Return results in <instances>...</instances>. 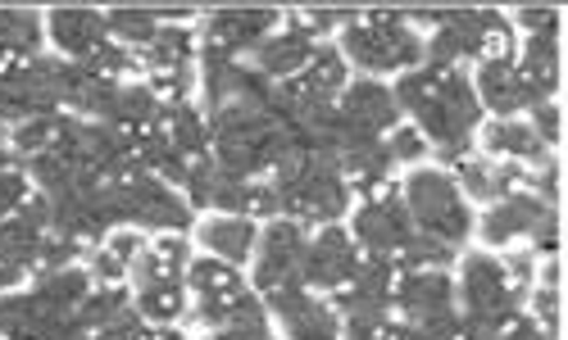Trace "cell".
I'll list each match as a JSON object with an SVG mask.
<instances>
[{"instance_id":"37","label":"cell","mask_w":568,"mask_h":340,"mask_svg":"<svg viewBox=\"0 0 568 340\" xmlns=\"http://www.w3.org/2000/svg\"><path fill=\"white\" fill-rule=\"evenodd\" d=\"M392 159H418L423 155V132H409V127H400L396 136H392Z\"/></svg>"},{"instance_id":"31","label":"cell","mask_w":568,"mask_h":340,"mask_svg":"<svg viewBox=\"0 0 568 340\" xmlns=\"http://www.w3.org/2000/svg\"><path fill=\"white\" fill-rule=\"evenodd\" d=\"M141 318H155V322H169L182 313V281H151V286H141Z\"/></svg>"},{"instance_id":"8","label":"cell","mask_w":568,"mask_h":340,"mask_svg":"<svg viewBox=\"0 0 568 340\" xmlns=\"http://www.w3.org/2000/svg\"><path fill=\"white\" fill-rule=\"evenodd\" d=\"M355 236L359 246L373 250V259H396L405 250V240L414 236V223H409V209L400 196H377L368 200L359 214H355Z\"/></svg>"},{"instance_id":"11","label":"cell","mask_w":568,"mask_h":340,"mask_svg":"<svg viewBox=\"0 0 568 340\" xmlns=\"http://www.w3.org/2000/svg\"><path fill=\"white\" fill-rule=\"evenodd\" d=\"M359 272V255L351 246L346 231H323L318 240H310L305 246V264H301V281L305 286H327V290H342L351 286Z\"/></svg>"},{"instance_id":"23","label":"cell","mask_w":568,"mask_h":340,"mask_svg":"<svg viewBox=\"0 0 568 340\" xmlns=\"http://www.w3.org/2000/svg\"><path fill=\"white\" fill-rule=\"evenodd\" d=\"M205 246L219 255V259H227V264H242L251 250H255V227H251V218H214V223H205Z\"/></svg>"},{"instance_id":"43","label":"cell","mask_w":568,"mask_h":340,"mask_svg":"<svg viewBox=\"0 0 568 340\" xmlns=\"http://www.w3.org/2000/svg\"><path fill=\"white\" fill-rule=\"evenodd\" d=\"M141 340H182V336H178V331H146Z\"/></svg>"},{"instance_id":"30","label":"cell","mask_w":568,"mask_h":340,"mask_svg":"<svg viewBox=\"0 0 568 340\" xmlns=\"http://www.w3.org/2000/svg\"><path fill=\"white\" fill-rule=\"evenodd\" d=\"M214 340H273V336H268V322H264V305L246 296L242 309H236V313L214 331Z\"/></svg>"},{"instance_id":"20","label":"cell","mask_w":568,"mask_h":340,"mask_svg":"<svg viewBox=\"0 0 568 340\" xmlns=\"http://www.w3.org/2000/svg\"><path fill=\"white\" fill-rule=\"evenodd\" d=\"M546 218V209H541V200L537 196H524V190H509V196H500V205L487 214V223H483V231H487V240H509V236H518V231H537V223Z\"/></svg>"},{"instance_id":"42","label":"cell","mask_w":568,"mask_h":340,"mask_svg":"<svg viewBox=\"0 0 568 340\" xmlns=\"http://www.w3.org/2000/svg\"><path fill=\"white\" fill-rule=\"evenodd\" d=\"M19 277H23L19 268H6V264H0V290H10V286H14Z\"/></svg>"},{"instance_id":"36","label":"cell","mask_w":568,"mask_h":340,"mask_svg":"<svg viewBox=\"0 0 568 340\" xmlns=\"http://www.w3.org/2000/svg\"><path fill=\"white\" fill-rule=\"evenodd\" d=\"M23 200H28V182H23V173L0 168V218H6V214H19Z\"/></svg>"},{"instance_id":"38","label":"cell","mask_w":568,"mask_h":340,"mask_svg":"<svg viewBox=\"0 0 568 340\" xmlns=\"http://www.w3.org/2000/svg\"><path fill=\"white\" fill-rule=\"evenodd\" d=\"M518 19H524V28H528L532 37L559 32V19H555V10H546V6H537V10H518Z\"/></svg>"},{"instance_id":"10","label":"cell","mask_w":568,"mask_h":340,"mask_svg":"<svg viewBox=\"0 0 568 340\" xmlns=\"http://www.w3.org/2000/svg\"><path fill=\"white\" fill-rule=\"evenodd\" d=\"M186 281H192L196 300H201V309H196L201 322H210V327H223L236 309H242V300H246L242 277H236L227 264H219V259L192 264V268H186Z\"/></svg>"},{"instance_id":"1","label":"cell","mask_w":568,"mask_h":340,"mask_svg":"<svg viewBox=\"0 0 568 340\" xmlns=\"http://www.w3.org/2000/svg\"><path fill=\"white\" fill-rule=\"evenodd\" d=\"M396 105H405L450 159L468 151V132H473V123H478V95H473V86L455 69L409 73L400 82Z\"/></svg>"},{"instance_id":"28","label":"cell","mask_w":568,"mask_h":340,"mask_svg":"<svg viewBox=\"0 0 568 340\" xmlns=\"http://www.w3.org/2000/svg\"><path fill=\"white\" fill-rule=\"evenodd\" d=\"M487 145H491V155H509V159H537L541 155V136L532 132V123H491Z\"/></svg>"},{"instance_id":"4","label":"cell","mask_w":568,"mask_h":340,"mask_svg":"<svg viewBox=\"0 0 568 340\" xmlns=\"http://www.w3.org/2000/svg\"><path fill=\"white\" fill-rule=\"evenodd\" d=\"M60 78L64 64L55 60H10L0 64V119L10 123H28V119H51L60 95Z\"/></svg>"},{"instance_id":"35","label":"cell","mask_w":568,"mask_h":340,"mask_svg":"<svg viewBox=\"0 0 568 340\" xmlns=\"http://www.w3.org/2000/svg\"><path fill=\"white\" fill-rule=\"evenodd\" d=\"M73 259H78V240H73V236H60V231H55V236L45 231V240H41V259H37V264H41V272H51V268H69Z\"/></svg>"},{"instance_id":"29","label":"cell","mask_w":568,"mask_h":340,"mask_svg":"<svg viewBox=\"0 0 568 340\" xmlns=\"http://www.w3.org/2000/svg\"><path fill=\"white\" fill-rule=\"evenodd\" d=\"M128 309H132V305H128L123 290H119V286H105V290H97V296L87 290V300L78 305V318H82L87 331H105V327H114Z\"/></svg>"},{"instance_id":"6","label":"cell","mask_w":568,"mask_h":340,"mask_svg":"<svg viewBox=\"0 0 568 340\" xmlns=\"http://www.w3.org/2000/svg\"><path fill=\"white\" fill-rule=\"evenodd\" d=\"M105 186H110V200H114V218L119 223L155 227V231H164V227L178 231V227L192 223V209H186L178 196H169V186L160 177L141 173V168H132L123 177H110Z\"/></svg>"},{"instance_id":"3","label":"cell","mask_w":568,"mask_h":340,"mask_svg":"<svg viewBox=\"0 0 568 340\" xmlns=\"http://www.w3.org/2000/svg\"><path fill=\"white\" fill-rule=\"evenodd\" d=\"M405 209H409V223L418 231H428L437 236L442 246H459V240L468 236V209L459 200V186L446 177V173H433V168H423L405 182Z\"/></svg>"},{"instance_id":"14","label":"cell","mask_w":568,"mask_h":340,"mask_svg":"<svg viewBox=\"0 0 568 340\" xmlns=\"http://www.w3.org/2000/svg\"><path fill=\"white\" fill-rule=\"evenodd\" d=\"M337 114L351 127L368 132V136H383L396 123V95L387 86H377V82H351L346 95H342V105H337Z\"/></svg>"},{"instance_id":"15","label":"cell","mask_w":568,"mask_h":340,"mask_svg":"<svg viewBox=\"0 0 568 340\" xmlns=\"http://www.w3.org/2000/svg\"><path fill=\"white\" fill-rule=\"evenodd\" d=\"M277 14L273 10H219L210 19V51L232 55V51H251L273 32Z\"/></svg>"},{"instance_id":"33","label":"cell","mask_w":568,"mask_h":340,"mask_svg":"<svg viewBox=\"0 0 568 340\" xmlns=\"http://www.w3.org/2000/svg\"><path fill=\"white\" fill-rule=\"evenodd\" d=\"M409 272H418V268H446L450 264V246H442L437 236H428V231H418L414 227V236L405 240V250L396 255Z\"/></svg>"},{"instance_id":"12","label":"cell","mask_w":568,"mask_h":340,"mask_svg":"<svg viewBox=\"0 0 568 340\" xmlns=\"http://www.w3.org/2000/svg\"><path fill=\"white\" fill-rule=\"evenodd\" d=\"M268 305H273V313H277L282 322H287V336H292V340H337V336H342V331H337V313L327 309V305H318V300H310L301 286L273 290Z\"/></svg>"},{"instance_id":"25","label":"cell","mask_w":568,"mask_h":340,"mask_svg":"<svg viewBox=\"0 0 568 340\" xmlns=\"http://www.w3.org/2000/svg\"><path fill=\"white\" fill-rule=\"evenodd\" d=\"M32 296L45 300L51 309H60V313H78V305L87 300V277L78 268H51V272L37 277Z\"/></svg>"},{"instance_id":"32","label":"cell","mask_w":568,"mask_h":340,"mask_svg":"<svg viewBox=\"0 0 568 340\" xmlns=\"http://www.w3.org/2000/svg\"><path fill=\"white\" fill-rule=\"evenodd\" d=\"M105 28L128 45H151V37L160 32V14L155 10H114L105 19Z\"/></svg>"},{"instance_id":"16","label":"cell","mask_w":568,"mask_h":340,"mask_svg":"<svg viewBox=\"0 0 568 340\" xmlns=\"http://www.w3.org/2000/svg\"><path fill=\"white\" fill-rule=\"evenodd\" d=\"M478 86H483V101L496 110V114H514V110H528V105H541V95L532 91V82L518 73V64L505 55V60H487L483 73H478Z\"/></svg>"},{"instance_id":"26","label":"cell","mask_w":568,"mask_h":340,"mask_svg":"<svg viewBox=\"0 0 568 340\" xmlns=\"http://www.w3.org/2000/svg\"><path fill=\"white\" fill-rule=\"evenodd\" d=\"M146 60L155 64V73H182L192 64V32L186 28H160L146 45Z\"/></svg>"},{"instance_id":"13","label":"cell","mask_w":568,"mask_h":340,"mask_svg":"<svg viewBox=\"0 0 568 340\" xmlns=\"http://www.w3.org/2000/svg\"><path fill=\"white\" fill-rule=\"evenodd\" d=\"M396 300H400V309L409 313V322H428V318L455 313V286H450V277L437 272V268H418V272H405V277H400Z\"/></svg>"},{"instance_id":"18","label":"cell","mask_w":568,"mask_h":340,"mask_svg":"<svg viewBox=\"0 0 568 340\" xmlns=\"http://www.w3.org/2000/svg\"><path fill=\"white\" fill-rule=\"evenodd\" d=\"M310 60H314V37L301 23L287 28V32H277V37H264L260 51H255V64H260L264 78H292Z\"/></svg>"},{"instance_id":"5","label":"cell","mask_w":568,"mask_h":340,"mask_svg":"<svg viewBox=\"0 0 568 340\" xmlns=\"http://www.w3.org/2000/svg\"><path fill=\"white\" fill-rule=\"evenodd\" d=\"M346 51L359 69L387 73V69H405L423 55V41L409 32L400 10H377L368 19H355L346 28Z\"/></svg>"},{"instance_id":"21","label":"cell","mask_w":568,"mask_h":340,"mask_svg":"<svg viewBox=\"0 0 568 340\" xmlns=\"http://www.w3.org/2000/svg\"><path fill=\"white\" fill-rule=\"evenodd\" d=\"M41 240L45 231L37 223H28L23 214H10V218H0V264L6 268H32L41 259Z\"/></svg>"},{"instance_id":"9","label":"cell","mask_w":568,"mask_h":340,"mask_svg":"<svg viewBox=\"0 0 568 340\" xmlns=\"http://www.w3.org/2000/svg\"><path fill=\"white\" fill-rule=\"evenodd\" d=\"M305 231L301 223H273L264 231V250H260V286L268 290H287V286H301V264H305Z\"/></svg>"},{"instance_id":"22","label":"cell","mask_w":568,"mask_h":340,"mask_svg":"<svg viewBox=\"0 0 568 340\" xmlns=\"http://www.w3.org/2000/svg\"><path fill=\"white\" fill-rule=\"evenodd\" d=\"M41 23L32 10H0V64L6 60H37Z\"/></svg>"},{"instance_id":"2","label":"cell","mask_w":568,"mask_h":340,"mask_svg":"<svg viewBox=\"0 0 568 340\" xmlns=\"http://www.w3.org/2000/svg\"><path fill=\"white\" fill-rule=\"evenodd\" d=\"M277 190V209L296 214L301 223H333L346 209V177L337 168V159H323V155H292L277 164L273 177Z\"/></svg>"},{"instance_id":"27","label":"cell","mask_w":568,"mask_h":340,"mask_svg":"<svg viewBox=\"0 0 568 340\" xmlns=\"http://www.w3.org/2000/svg\"><path fill=\"white\" fill-rule=\"evenodd\" d=\"M518 177H524V173H518L514 164H500V168L496 164H478V159L464 164V186H468V196H478V200L509 196Z\"/></svg>"},{"instance_id":"40","label":"cell","mask_w":568,"mask_h":340,"mask_svg":"<svg viewBox=\"0 0 568 340\" xmlns=\"http://www.w3.org/2000/svg\"><path fill=\"white\" fill-rule=\"evenodd\" d=\"M541 141H555L559 136V114H555V105H537V127H532Z\"/></svg>"},{"instance_id":"19","label":"cell","mask_w":568,"mask_h":340,"mask_svg":"<svg viewBox=\"0 0 568 340\" xmlns=\"http://www.w3.org/2000/svg\"><path fill=\"white\" fill-rule=\"evenodd\" d=\"M51 32L60 41V51L78 55V64L97 55L105 45V37H110V28H105V19L97 10H55L51 14Z\"/></svg>"},{"instance_id":"17","label":"cell","mask_w":568,"mask_h":340,"mask_svg":"<svg viewBox=\"0 0 568 340\" xmlns=\"http://www.w3.org/2000/svg\"><path fill=\"white\" fill-rule=\"evenodd\" d=\"M346 86V64L337 51H314V60L301 69L292 86H282L296 105H333V95Z\"/></svg>"},{"instance_id":"34","label":"cell","mask_w":568,"mask_h":340,"mask_svg":"<svg viewBox=\"0 0 568 340\" xmlns=\"http://www.w3.org/2000/svg\"><path fill=\"white\" fill-rule=\"evenodd\" d=\"M55 136H60V114H51V119H28V123H19L14 145H19L23 155H41V151H51V145H55Z\"/></svg>"},{"instance_id":"41","label":"cell","mask_w":568,"mask_h":340,"mask_svg":"<svg viewBox=\"0 0 568 340\" xmlns=\"http://www.w3.org/2000/svg\"><path fill=\"white\" fill-rule=\"evenodd\" d=\"M505 268H509L505 277H509V281H518V286H524V281L532 277V259H528V255H514V259H509Z\"/></svg>"},{"instance_id":"24","label":"cell","mask_w":568,"mask_h":340,"mask_svg":"<svg viewBox=\"0 0 568 340\" xmlns=\"http://www.w3.org/2000/svg\"><path fill=\"white\" fill-rule=\"evenodd\" d=\"M164 119H169V141L178 145V151L186 155V159H205V151H210V123L192 110V105H164Z\"/></svg>"},{"instance_id":"39","label":"cell","mask_w":568,"mask_h":340,"mask_svg":"<svg viewBox=\"0 0 568 340\" xmlns=\"http://www.w3.org/2000/svg\"><path fill=\"white\" fill-rule=\"evenodd\" d=\"M123 268H128V264H123L114 250H101V255H97V277H101V281H110V286H114V281L123 277Z\"/></svg>"},{"instance_id":"7","label":"cell","mask_w":568,"mask_h":340,"mask_svg":"<svg viewBox=\"0 0 568 340\" xmlns=\"http://www.w3.org/2000/svg\"><path fill=\"white\" fill-rule=\"evenodd\" d=\"M518 290L514 281L505 277L500 264L473 255L464 264V305H468V318H464V331H496L505 327L509 318H518Z\"/></svg>"}]
</instances>
